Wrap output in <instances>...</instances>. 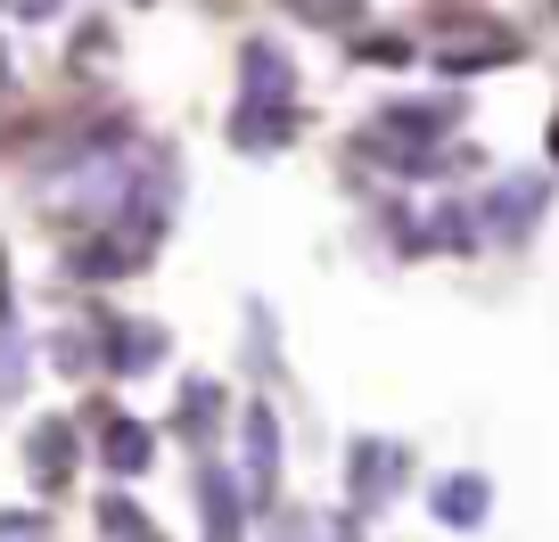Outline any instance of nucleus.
Instances as JSON below:
<instances>
[{
    "mask_svg": "<svg viewBox=\"0 0 559 542\" xmlns=\"http://www.w3.org/2000/svg\"><path fill=\"white\" fill-rule=\"evenodd\" d=\"M543 206H551V181H543V173H510V181H493L486 197H469L477 239H486V246H519L526 230L543 222Z\"/></svg>",
    "mask_w": 559,
    "mask_h": 542,
    "instance_id": "1",
    "label": "nucleus"
},
{
    "mask_svg": "<svg viewBox=\"0 0 559 542\" xmlns=\"http://www.w3.org/2000/svg\"><path fill=\"white\" fill-rule=\"evenodd\" d=\"M148 255H157V239H148V230H132V222H99V230H91V239L67 255V272H74V280H132Z\"/></svg>",
    "mask_w": 559,
    "mask_h": 542,
    "instance_id": "2",
    "label": "nucleus"
},
{
    "mask_svg": "<svg viewBox=\"0 0 559 542\" xmlns=\"http://www.w3.org/2000/svg\"><path fill=\"white\" fill-rule=\"evenodd\" d=\"M403 477H412V453H403V444H386V436H354L346 444V493H354V509L395 502Z\"/></svg>",
    "mask_w": 559,
    "mask_h": 542,
    "instance_id": "3",
    "label": "nucleus"
},
{
    "mask_svg": "<svg viewBox=\"0 0 559 542\" xmlns=\"http://www.w3.org/2000/svg\"><path fill=\"white\" fill-rule=\"evenodd\" d=\"M165 353H174V337H165L157 321H99V370H116V378L157 370Z\"/></svg>",
    "mask_w": 559,
    "mask_h": 542,
    "instance_id": "4",
    "label": "nucleus"
},
{
    "mask_svg": "<svg viewBox=\"0 0 559 542\" xmlns=\"http://www.w3.org/2000/svg\"><path fill=\"white\" fill-rule=\"evenodd\" d=\"M288 132H297V99H255V91H239V107H230V148L263 157V148H288Z\"/></svg>",
    "mask_w": 559,
    "mask_h": 542,
    "instance_id": "5",
    "label": "nucleus"
},
{
    "mask_svg": "<svg viewBox=\"0 0 559 542\" xmlns=\"http://www.w3.org/2000/svg\"><path fill=\"white\" fill-rule=\"evenodd\" d=\"M91 420H99L107 477H148V469H157V427H148V420H123V411H91Z\"/></svg>",
    "mask_w": 559,
    "mask_h": 542,
    "instance_id": "6",
    "label": "nucleus"
},
{
    "mask_svg": "<svg viewBox=\"0 0 559 542\" xmlns=\"http://www.w3.org/2000/svg\"><path fill=\"white\" fill-rule=\"evenodd\" d=\"M198 509H206V542H247V526H239V477H230L223 460L198 469Z\"/></svg>",
    "mask_w": 559,
    "mask_h": 542,
    "instance_id": "7",
    "label": "nucleus"
},
{
    "mask_svg": "<svg viewBox=\"0 0 559 542\" xmlns=\"http://www.w3.org/2000/svg\"><path fill=\"white\" fill-rule=\"evenodd\" d=\"M428 509H437V526H453V534H477L486 509H493V485H486V477H444Z\"/></svg>",
    "mask_w": 559,
    "mask_h": 542,
    "instance_id": "8",
    "label": "nucleus"
},
{
    "mask_svg": "<svg viewBox=\"0 0 559 542\" xmlns=\"http://www.w3.org/2000/svg\"><path fill=\"white\" fill-rule=\"evenodd\" d=\"M25 395V321L9 304V255H0V402Z\"/></svg>",
    "mask_w": 559,
    "mask_h": 542,
    "instance_id": "9",
    "label": "nucleus"
},
{
    "mask_svg": "<svg viewBox=\"0 0 559 542\" xmlns=\"http://www.w3.org/2000/svg\"><path fill=\"white\" fill-rule=\"evenodd\" d=\"M239 91H255V99H297V74L280 58V41H247L239 50Z\"/></svg>",
    "mask_w": 559,
    "mask_h": 542,
    "instance_id": "10",
    "label": "nucleus"
},
{
    "mask_svg": "<svg viewBox=\"0 0 559 542\" xmlns=\"http://www.w3.org/2000/svg\"><path fill=\"white\" fill-rule=\"evenodd\" d=\"M247 477H255V493L272 502V485H280V420H272V402H247Z\"/></svg>",
    "mask_w": 559,
    "mask_h": 542,
    "instance_id": "11",
    "label": "nucleus"
},
{
    "mask_svg": "<svg viewBox=\"0 0 559 542\" xmlns=\"http://www.w3.org/2000/svg\"><path fill=\"white\" fill-rule=\"evenodd\" d=\"M25 460H34V477L58 493V485H67V469H74V420H41L34 444H25Z\"/></svg>",
    "mask_w": 559,
    "mask_h": 542,
    "instance_id": "12",
    "label": "nucleus"
},
{
    "mask_svg": "<svg viewBox=\"0 0 559 542\" xmlns=\"http://www.w3.org/2000/svg\"><path fill=\"white\" fill-rule=\"evenodd\" d=\"M181 436H190V444H206L214 436V427H223V386H214V378H190V386H181Z\"/></svg>",
    "mask_w": 559,
    "mask_h": 542,
    "instance_id": "13",
    "label": "nucleus"
},
{
    "mask_svg": "<svg viewBox=\"0 0 559 542\" xmlns=\"http://www.w3.org/2000/svg\"><path fill=\"white\" fill-rule=\"evenodd\" d=\"M502 58H519V34H486V41H453V50L437 58L444 74H486V67H502Z\"/></svg>",
    "mask_w": 559,
    "mask_h": 542,
    "instance_id": "14",
    "label": "nucleus"
},
{
    "mask_svg": "<svg viewBox=\"0 0 559 542\" xmlns=\"http://www.w3.org/2000/svg\"><path fill=\"white\" fill-rule=\"evenodd\" d=\"M99 534L107 542H165L157 518H148L140 502H123V493H107V502H99Z\"/></svg>",
    "mask_w": 559,
    "mask_h": 542,
    "instance_id": "15",
    "label": "nucleus"
},
{
    "mask_svg": "<svg viewBox=\"0 0 559 542\" xmlns=\"http://www.w3.org/2000/svg\"><path fill=\"white\" fill-rule=\"evenodd\" d=\"M354 58H370V67H403V58H412V41H395V34H370V41H354Z\"/></svg>",
    "mask_w": 559,
    "mask_h": 542,
    "instance_id": "16",
    "label": "nucleus"
},
{
    "mask_svg": "<svg viewBox=\"0 0 559 542\" xmlns=\"http://www.w3.org/2000/svg\"><path fill=\"white\" fill-rule=\"evenodd\" d=\"M297 17H313V25H346V17H354V0H297Z\"/></svg>",
    "mask_w": 559,
    "mask_h": 542,
    "instance_id": "17",
    "label": "nucleus"
},
{
    "mask_svg": "<svg viewBox=\"0 0 559 542\" xmlns=\"http://www.w3.org/2000/svg\"><path fill=\"white\" fill-rule=\"evenodd\" d=\"M9 534H17V542L41 534V509H0V542H9Z\"/></svg>",
    "mask_w": 559,
    "mask_h": 542,
    "instance_id": "18",
    "label": "nucleus"
},
{
    "mask_svg": "<svg viewBox=\"0 0 559 542\" xmlns=\"http://www.w3.org/2000/svg\"><path fill=\"white\" fill-rule=\"evenodd\" d=\"M0 9H9V17H25V25H34V17H58V0H0Z\"/></svg>",
    "mask_w": 559,
    "mask_h": 542,
    "instance_id": "19",
    "label": "nucleus"
}]
</instances>
